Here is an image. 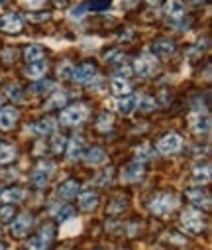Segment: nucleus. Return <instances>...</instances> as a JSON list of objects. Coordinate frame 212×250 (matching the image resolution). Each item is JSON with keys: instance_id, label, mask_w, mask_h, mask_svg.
<instances>
[{"instance_id": "nucleus-25", "label": "nucleus", "mask_w": 212, "mask_h": 250, "mask_svg": "<svg viewBox=\"0 0 212 250\" xmlns=\"http://www.w3.org/2000/svg\"><path fill=\"white\" fill-rule=\"evenodd\" d=\"M112 124H114V116H112L110 112H102V114L96 118V130L108 132V130H112Z\"/></svg>"}, {"instance_id": "nucleus-31", "label": "nucleus", "mask_w": 212, "mask_h": 250, "mask_svg": "<svg viewBox=\"0 0 212 250\" xmlns=\"http://www.w3.org/2000/svg\"><path fill=\"white\" fill-rule=\"evenodd\" d=\"M53 87H55V83H53V81H43V79H39V81H38L30 91H32V93H36V95H39V93H47V91H51Z\"/></svg>"}, {"instance_id": "nucleus-14", "label": "nucleus", "mask_w": 212, "mask_h": 250, "mask_svg": "<svg viewBox=\"0 0 212 250\" xmlns=\"http://www.w3.org/2000/svg\"><path fill=\"white\" fill-rule=\"evenodd\" d=\"M141 177H144V166H141L139 162L130 164V166L124 169V173H122V179H124V181H128V183L139 181Z\"/></svg>"}, {"instance_id": "nucleus-41", "label": "nucleus", "mask_w": 212, "mask_h": 250, "mask_svg": "<svg viewBox=\"0 0 212 250\" xmlns=\"http://www.w3.org/2000/svg\"><path fill=\"white\" fill-rule=\"evenodd\" d=\"M110 6V0H95V2L87 4V8H93V10H100V8H106Z\"/></svg>"}, {"instance_id": "nucleus-12", "label": "nucleus", "mask_w": 212, "mask_h": 250, "mask_svg": "<svg viewBox=\"0 0 212 250\" xmlns=\"http://www.w3.org/2000/svg\"><path fill=\"white\" fill-rule=\"evenodd\" d=\"M83 154H85V140L81 136H73L67 146V156L71 160H79V158H83Z\"/></svg>"}, {"instance_id": "nucleus-46", "label": "nucleus", "mask_w": 212, "mask_h": 250, "mask_svg": "<svg viewBox=\"0 0 212 250\" xmlns=\"http://www.w3.org/2000/svg\"><path fill=\"white\" fill-rule=\"evenodd\" d=\"M2 2H6V0H0V4H2Z\"/></svg>"}, {"instance_id": "nucleus-29", "label": "nucleus", "mask_w": 212, "mask_h": 250, "mask_svg": "<svg viewBox=\"0 0 212 250\" xmlns=\"http://www.w3.org/2000/svg\"><path fill=\"white\" fill-rule=\"evenodd\" d=\"M193 130L198 132V134H200V132H208V130H210V116H208V114H204V116L200 114V116L196 118V122H194Z\"/></svg>"}, {"instance_id": "nucleus-1", "label": "nucleus", "mask_w": 212, "mask_h": 250, "mask_svg": "<svg viewBox=\"0 0 212 250\" xmlns=\"http://www.w3.org/2000/svg\"><path fill=\"white\" fill-rule=\"evenodd\" d=\"M87 116H89L87 104L77 103V104L67 106V108L61 112V118H59V120H61L63 126H77V124H81V122L87 120Z\"/></svg>"}, {"instance_id": "nucleus-40", "label": "nucleus", "mask_w": 212, "mask_h": 250, "mask_svg": "<svg viewBox=\"0 0 212 250\" xmlns=\"http://www.w3.org/2000/svg\"><path fill=\"white\" fill-rule=\"evenodd\" d=\"M47 18H49V12H32V14H28L30 22H43Z\"/></svg>"}, {"instance_id": "nucleus-9", "label": "nucleus", "mask_w": 212, "mask_h": 250, "mask_svg": "<svg viewBox=\"0 0 212 250\" xmlns=\"http://www.w3.org/2000/svg\"><path fill=\"white\" fill-rule=\"evenodd\" d=\"M32 223H34V217H32L30 213L18 215V219H14V223H12V234H14V236H24V234L30 230Z\"/></svg>"}, {"instance_id": "nucleus-34", "label": "nucleus", "mask_w": 212, "mask_h": 250, "mask_svg": "<svg viewBox=\"0 0 212 250\" xmlns=\"http://www.w3.org/2000/svg\"><path fill=\"white\" fill-rule=\"evenodd\" d=\"M65 148H67V140H65V136L55 134V136H53V140H51V150H53L55 154H61Z\"/></svg>"}, {"instance_id": "nucleus-43", "label": "nucleus", "mask_w": 212, "mask_h": 250, "mask_svg": "<svg viewBox=\"0 0 212 250\" xmlns=\"http://www.w3.org/2000/svg\"><path fill=\"white\" fill-rule=\"evenodd\" d=\"M55 4H57V6H65L67 0H55Z\"/></svg>"}, {"instance_id": "nucleus-3", "label": "nucleus", "mask_w": 212, "mask_h": 250, "mask_svg": "<svg viewBox=\"0 0 212 250\" xmlns=\"http://www.w3.org/2000/svg\"><path fill=\"white\" fill-rule=\"evenodd\" d=\"M181 148H183V138L179 134H175V132H169V134H165V136H161L157 140V152L159 154L171 156V154L181 152Z\"/></svg>"}, {"instance_id": "nucleus-38", "label": "nucleus", "mask_w": 212, "mask_h": 250, "mask_svg": "<svg viewBox=\"0 0 212 250\" xmlns=\"http://www.w3.org/2000/svg\"><path fill=\"white\" fill-rule=\"evenodd\" d=\"M87 10H89L87 4H79V6H75V8H71V14H69V16L73 18V20H81V18L87 14Z\"/></svg>"}, {"instance_id": "nucleus-24", "label": "nucleus", "mask_w": 212, "mask_h": 250, "mask_svg": "<svg viewBox=\"0 0 212 250\" xmlns=\"http://www.w3.org/2000/svg\"><path fill=\"white\" fill-rule=\"evenodd\" d=\"M24 57H26L28 63L39 61V59H43V47L38 45V43H32V45H28V47L24 49Z\"/></svg>"}, {"instance_id": "nucleus-2", "label": "nucleus", "mask_w": 212, "mask_h": 250, "mask_svg": "<svg viewBox=\"0 0 212 250\" xmlns=\"http://www.w3.org/2000/svg\"><path fill=\"white\" fill-rule=\"evenodd\" d=\"M134 69L141 79H150L157 71V57L154 53H141L134 61Z\"/></svg>"}, {"instance_id": "nucleus-10", "label": "nucleus", "mask_w": 212, "mask_h": 250, "mask_svg": "<svg viewBox=\"0 0 212 250\" xmlns=\"http://www.w3.org/2000/svg\"><path fill=\"white\" fill-rule=\"evenodd\" d=\"M55 128H57V124L53 118H43V120H38L36 124H32L30 132L36 136H47V134H53Z\"/></svg>"}, {"instance_id": "nucleus-7", "label": "nucleus", "mask_w": 212, "mask_h": 250, "mask_svg": "<svg viewBox=\"0 0 212 250\" xmlns=\"http://www.w3.org/2000/svg\"><path fill=\"white\" fill-rule=\"evenodd\" d=\"M22 26H24L22 18L18 14H14V12H8V14L0 16V30L6 32V34H18V32H22Z\"/></svg>"}, {"instance_id": "nucleus-6", "label": "nucleus", "mask_w": 212, "mask_h": 250, "mask_svg": "<svg viewBox=\"0 0 212 250\" xmlns=\"http://www.w3.org/2000/svg\"><path fill=\"white\" fill-rule=\"evenodd\" d=\"M53 171H55V166H53L51 162H45V160H43V162H39V164L36 166V171H34L32 179H34V183H36L38 187H45V185L49 183Z\"/></svg>"}, {"instance_id": "nucleus-17", "label": "nucleus", "mask_w": 212, "mask_h": 250, "mask_svg": "<svg viewBox=\"0 0 212 250\" xmlns=\"http://www.w3.org/2000/svg\"><path fill=\"white\" fill-rule=\"evenodd\" d=\"M26 197V191L20 189V187H10L6 191H0V199L4 203H20Z\"/></svg>"}, {"instance_id": "nucleus-21", "label": "nucleus", "mask_w": 212, "mask_h": 250, "mask_svg": "<svg viewBox=\"0 0 212 250\" xmlns=\"http://www.w3.org/2000/svg\"><path fill=\"white\" fill-rule=\"evenodd\" d=\"M135 106H137V97H134V95H126V97H122V99L118 101V104H116V108H118L122 114H130Z\"/></svg>"}, {"instance_id": "nucleus-18", "label": "nucleus", "mask_w": 212, "mask_h": 250, "mask_svg": "<svg viewBox=\"0 0 212 250\" xmlns=\"http://www.w3.org/2000/svg\"><path fill=\"white\" fill-rule=\"evenodd\" d=\"M173 51H175V43H173L171 40H167V38H161V40H157V42L154 43V55L167 57V55H171Z\"/></svg>"}, {"instance_id": "nucleus-20", "label": "nucleus", "mask_w": 212, "mask_h": 250, "mask_svg": "<svg viewBox=\"0 0 212 250\" xmlns=\"http://www.w3.org/2000/svg\"><path fill=\"white\" fill-rule=\"evenodd\" d=\"M85 156V162L89 164V166H98V164H104L106 162V152L102 150V148H91L87 154H83Z\"/></svg>"}, {"instance_id": "nucleus-36", "label": "nucleus", "mask_w": 212, "mask_h": 250, "mask_svg": "<svg viewBox=\"0 0 212 250\" xmlns=\"http://www.w3.org/2000/svg\"><path fill=\"white\" fill-rule=\"evenodd\" d=\"M6 97L18 103V101L22 99V95H20V87H18L16 83H12V85H8V87H6Z\"/></svg>"}, {"instance_id": "nucleus-23", "label": "nucleus", "mask_w": 212, "mask_h": 250, "mask_svg": "<svg viewBox=\"0 0 212 250\" xmlns=\"http://www.w3.org/2000/svg\"><path fill=\"white\" fill-rule=\"evenodd\" d=\"M110 87H112V93L118 95V97H126V95H130V83H128V79L114 77V79L110 81Z\"/></svg>"}, {"instance_id": "nucleus-26", "label": "nucleus", "mask_w": 212, "mask_h": 250, "mask_svg": "<svg viewBox=\"0 0 212 250\" xmlns=\"http://www.w3.org/2000/svg\"><path fill=\"white\" fill-rule=\"evenodd\" d=\"M193 181L194 183H208L210 181V166H198V167H194V171H193Z\"/></svg>"}, {"instance_id": "nucleus-8", "label": "nucleus", "mask_w": 212, "mask_h": 250, "mask_svg": "<svg viewBox=\"0 0 212 250\" xmlns=\"http://www.w3.org/2000/svg\"><path fill=\"white\" fill-rule=\"evenodd\" d=\"M95 75H96L95 65H91V63H83V65L75 67L73 77H71V79H73L77 85H89V83H93Z\"/></svg>"}, {"instance_id": "nucleus-27", "label": "nucleus", "mask_w": 212, "mask_h": 250, "mask_svg": "<svg viewBox=\"0 0 212 250\" xmlns=\"http://www.w3.org/2000/svg\"><path fill=\"white\" fill-rule=\"evenodd\" d=\"M67 103V95L61 91V93H55L47 103H45V110H53V108H61L63 104Z\"/></svg>"}, {"instance_id": "nucleus-5", "label": "nucleus", "mask_w": 212, "mask_h": 250, "mask_svg": "<svg viewBox=\"0 0 212 250\" xmlns=\"http://www.w3.org/2000/svg\"><path fill=\"white\" fill-rule=\"evenodd\" d=\"M181 225H183V229L187 232H193L194 234V232H200L202 230L204 219H202V215L196 209H189V211H185L181 215Z\"/></svg>"}, {"instance_id": "nucleus-39", "label": "nucleus", "mask_w": 212, "mask_h": 250, "mask_svg": "<svg viewBox=\"0 0 212 250\" xmlns=\"http://www.w3.org/2000/svg\"><path fill=\"white\" fill-rule=\"evenodd\" d=\"M12 217H14V207L6 205V207L0 209V221H2V223H8Z\"/></svg>"}, {"instance_id": "nucleus-28", "label": "nucleus", "mask_w": 212, "mask_h": 250, "mask_svg": "<svg viewBox=\"0 0 212 250\" xmlns=\"http://www.w3.org/2000/svg\"><path fill=\"white\" fill-rule=\"evenodd\" d=\"M16 158V148L14 146H0V166L10 164Z\"/></svg>"}, {"instance_id": "nucleus-33", "label": "nucleus", "mask_w": 212, "mask_h": 250, "mask_svg": "<svg viewBox=\"0 0 212 250\" xmlns=\"http://www.w3.org/2000/svg\"><path fill=\"white\" fill-rule=\"evenodd\" d=\"M137 103H139V110H141V112H152V110L155 108V101H154L152 97H148V95H146V97H139Z\"/></svg>"}, {"instance_id": "nucleus-22", "label": "nucleus", "mask_w": 212, "mask_h": 250, "mask_svg": "<svg viewBox=\"0 0 212 250\" xmlns=\"http://www.w3.org/2000/svg\"><path fill=\"white\" fill-rule=\"evenodd\" d=\"M96 203H98V195L93 193V191H87V193L79 195V207L83 211H93L96 207Z\"/></svg>"}, {"instance_id": "nucleus-11", "label": "nucleus", "mask_w": 212, "mask_h": 250, "mask_svg": "<svg viewBox=\"0 0 212 250\" xmlns=\"http://www.w3.org/2000/svg\"><path fill=\"white\" fill-rule=\"evenodd\" d=\"M79 181H75V179H67V181H63L61 185H59V189H57V193H59V197H63V199H73V197H77V193H79Z\"/></svg>"}, {"instance_id": "nucleus-30", "label": "nucleus", "mask_w": 212, "mask_h": 250, "mask_svg": "<svg viewBox=\"0 0 212 250\" xmlns=\"http://www.w3.org/2000/svg\"><path fill=\"white\" fill-rule=\"evenodd\" d=\"M47 242H49V238H45L43 234H38V236H34L28 242V250H45L47 248Z\"/></svg>"}, {"instance_id": "nucleus-13", "label": "nucleus", "mask_w": 212, "mask_h": 250, "mask_svg": "<svg viewBox=\"0 0 212 250\" xmlns=\"http://www.w3.org/2000/svg\"><path fill=\"white\" fill-rule=\"evenodd\" d=\"M45 71H47V61H43V59L34 61V63H28V67H26V75H28L30 79H34V81L43 79Z\"/></svg>"}, {"instance_id": "nucleus-15", "label": "nucleus", "mask_w": 212, "mask_h": 250, "mask_svg": "<svg viewBox=\"0 0 212 250\" xmlns=\"http://www.w3.org/2000/svg\"><path fill=\"white\" fill-rule=\"evenodd\" d=\"M18 120V110L16 108H2L0 110V130H10Z\"/></svg>"}, {"instance_id": "nucleus-37", "label": "nucleus", "mask_w": 212, "mask_h": 250, "mask_svg": "<svg viewBox=\"0 0 212 250\" xmlns=\"http://www.w3.org/2000/svg\"><path fill=\"white\" fill-rule=\"evenodd\" d=\"M154 158V150L152 148H141V150H137V156H135V162H148V160H152Z\"/></svg>"}, {"instance_id": "nucleus-44", "label": "nucleus", "mask_w": 212, "mask_h": 250, "mask_svg": "<svg viewBox=\"0 0 212 250\" xmlns=\"http://www.w3.org/2000/svg\"><path fill=\"white\" fill-rule=\"evenodd\" d=\"M193 2H196V4H202V2H206V0H193Z\"/></svg>"}, {"instance_id": "nucleus-42", "label": "nucleus", "mask_w": 212, "mask_h": 250, "mask_svg": "<svg viewBox=\"0 0 212 250\" xmlns=\"http://www.w3.org/2000/svg\"><path fill=\"white\" fill-rule=\"evenodd\" d=\"M128 75H130V67H120L116 71V77H120V79H126Z\"/></svg>"}, {"instance_id": "nucleus-32", "label": "nucleus", "mask_w": 212, "mask_h": 250, "mask_svg": "<svg viewBox=\"0 0 212 250\" xmlns=\"http://www.w3.org/2000/svg\"><path fill=\"white\" fill-rule=\"evenodd\" d=\"M73 71H75V65L71 63V61H63L59 65V77L61 79H71L73 77Z\"/></svg>"}, {"instance_id": "nucleus-4", "label": "nucleus", "mask_w": 212, "mask_h": 250, "mask_svg": "<svg viewBox=\"0 0 212 250\" xmlns=\"http://www.w3.org/2000/svg\"><path fill=\"white\" fill-rule=\"evenodd\" d=\"M177 197L175 195H171V193H161V195H157L154 201H152V211L155 213V215H169L171 211H175L177 209Z\"/></svg>"}, {"instance_id": "nucleus-45", "label": "nucleus", "mask_w": 212, "mask_h": 250, "mask_svg": "<svg viewBox=\"0 0 212 250\" xmlns=\"http://www.w3.org/2000/svg\"><path fill=\"white\" fill-rule=\"evenodd\" d=\"M0 250H4V244L2 242H0Z\"/></svg>"}, {"instance_id": "nucleus-16", "label": "nucleus", "mask_w": 212, "mask_h": 250, "mask_svg": "<svg viewBox=\"0 0 212 250\" xmlns=\"http://www.w3.org/2000/svg\"><path fill=\"white\" fill-rule=\"evenodd\" d=\"M165 14H167L171 20H181V18L185 16V4H183V0H167Z\"/></svg>"}, {"instance_id": "nucleus-19", "label": "nucleus", "mask_w": 212, "mask_h": 250, "mask_svg": "<svg viewBox=\"0 0 212 250\" xmlns=\"http://www.w3.org/2000/svg\"><path fill=\"white\" fill-rule=\"evenodd\" d=\"M187 197H189L196 207L210 209V197H208L202 189H189V191H187Z\"/></svg>"}, {"instance_id": "nucleus-35", "label": "nucleus", "mask_w": 212, "mask_h": 250, "mask_svg": "<svg viewBox=\"0 0 212 250\" xmlns=\"http://www.w3.org/2000/svg\"><path fill=\"white\" fill-rule=\"evenodd\" d=\"M55 217H57L59 221H67V219L73 217V209L67 207V205H63V207H59V209L55 211Z\"/></svg>"}]
</instances>
